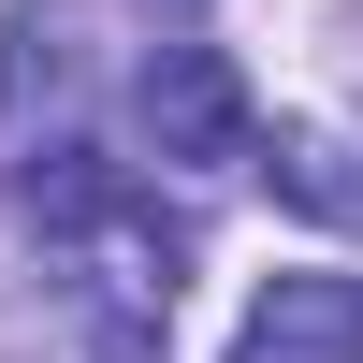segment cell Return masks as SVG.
Segmentation results:
<instances>
[{"mask_svg":"<svg viewBox=\"0 0 363 363\" xmlns=\"http://www.w3.org/2000/svg\"><path fill=\"white\" fill-rule=\"evenodd\" d=\"M160 15H203V0H160Z\"/></svg>","mask_w":363,"mask_h":363,"instance_id":"cell-5","label":"cell"},{"mask_svg":"<svg viewBox=\"0 0 363 363\" xmlns=\"http://www.w3.org/2000/svg\"><path fill=\"white\" fill-rule=\"evenodd\" d=\"M145 145L160 160H247L262 145V116H247V73H233L218 44H145Z\"/></svg>","mask_w":363,"mask_h":363,"instance_id":"cell-1","label":"cell"},{"mask_svg":"<svg viewBox=\"0 0 363 363\" xmlns=\"http://www.w3.org/2000/svg\"><path fill=\"white\" fill-rule=\"evenodd\" d=\"M233 363H363V277H262Z\"/></svg>","mask_w":363,"mask_h":363,"instance_id":"cell-2","label":"cell"},{"mask_svg":"<svg viewBox=\"0 0 363 363\" xmlns=\"http://www.w3.org/2000/svg\"><path fill=\"white\" fill-rule=\"evenodd\" d=\"M277 189L306 203V218H349L363 233V145L349 131H277Z\"/></svg>","mask_w":363,"mask_h":363,"instance_id":"cell-4","label":"cell"},{"mask_svg":"<svg viewBox=\"0 0 363 363\" xmlns=\"http://www.w3.org/2000/svg\"><path fill=\"white\" fill-rule=\"evenodd\" d=\"M58 102H73V29H58L44 0H15V15H0V131H44Z\"/></svg>","mask_w":363,"mask_h":363,"instance_id":"cell-3","label":"cell"}]
</instances>
